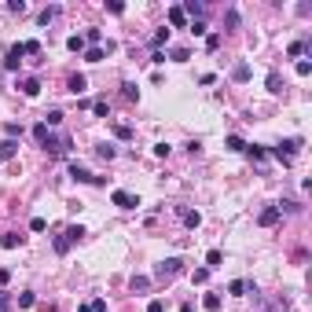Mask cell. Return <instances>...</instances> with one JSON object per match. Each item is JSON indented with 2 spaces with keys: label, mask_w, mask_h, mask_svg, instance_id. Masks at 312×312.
Returning <instances> with one entry per match:
<instances>
[{
  "label": "cell",
  "mask_w": 312,
  "mask_h": 312,
  "mask_svg": "<svg viewBox=\"0 0 312 312\" xmlns=\"http://www.w3.org/2000/svg\"><path fill=\"white\" fill-rule=\"evenodd\" d=\"M110 52H114V44L107 41V44H96V48H85V59H88V63H103Z\"/></svg>",
  "instance_id": "4"
},
{
  "label": "cell",
  "mask_w": 312,
  "mask_h": 312,
  "mask_svg": "<svg viewBox=\"0 0 312 312\" xmlns=\"http://www.w3.org/2000/svg\"><path fill=\"white\" fill-rule=\"evenodd\" d=\"M224 18H228V26H231V30L239 26V11H235V8H228V15H224Z\"/></svg>",
  "instance_id": "45"
},
{
  "label": "cell",
  "mask_w": 312,
  "mask_h": 312,
  "mask_svg": "<svg viewBox=\"0 0 312 312\" xmlns=\"http://www.w3.org/2000/svg\"><path fill=\"white\" fill-rule=\"evenodd\" d=\"M206 279H209V268H195V272H191V283H198V287H202Z\"/></svg>",
  "instance_id": "31"
},
{
  "label": "cell",
  "mask_w": 312,
  "mask_h": 312,
  "mask_svg": "<svg viewBox=\"0 0 312 312\" xmlns=\"http://www.w3.org/2000/svg\"><path fill=\"white\" fill-rule=\"evenodd\" d=\"M264 85H268V92H272V96H279V92H283V77L276 74V70H272V74L264 77Z\"/></svg>",
  "instance_id": "14"
},
{
  "label": "cell",
  "mask_w": 312,
  "mask_h": 312,
  "mask_svg": "<svg viewBox=\"0 0 312 312\" xmlns=\"http://www.w3.org/2000/svg\"><path fill=\"white\" fill-rule=\"evenodd\" d=\"M37 18H41V26H48V22H55V18H59V8H55V4H52V8H44V11H41V15H37Z\"/></svg>",
  "instance_id": "18"
},
{
  "label": "cell",
  "mask_w": 312,
  "mask_h": 312,
  "mask_svg": "<svg viewBox=\"0 0 312 312\" xmlns=\"http://www.w3.org/2000/svg\"><path fill=\"white\" fill-rule=\"evenodd\" d=\"M279 206H264L261 209V217H257V224H261V228H272V224H279Z\"/></svg>",
  "instance_id": "6"
},
{
  "label": "cell",
  "mask_w": 312,
  "mask_h": 312,
  "mask_svg": "<svg viewBox=\"0 0 312 312\" xmlns=\"http://www.w3.org/2000/svg\"><path fill=\"white\" fill-rule=\"evenodd\" d=\"M151 44H155V52L162 48V44H169V30H165V26H162V30H158L155 37H151Z\"/></svg>",
  "instance_id": "21"
},
{
  "label": "cell",
  "mask_w": 312,
  "mask_h": 312,
  "mask_svg": "<svg viewBox=\"0 0 312 312\" xmlns=\"http://www.w3.org/2000/svg\"><path fill=\"white\" fill-rule=\"evenodd\" d=\"M180 11H184V15H191V22H195V18L202 15L206 8H202V4H198V0H188V4H180Z\"/></svg>",
  "instance_id": "13"
},
{
  "label": "cell",
  "mask_w": 312,
  "mask_h": 312,
  "mask_svg": "<svg viewBox=\"0 0 312 312\" xmlns=\"http://www.w3.org/2000/svg\"><path fill=\"white\" fill-rule=\"evenodd\" d=\"M224 147H228V151H246V140H243V136H228Z\"/></svg>",
  "instance_id": "22"
},
{
  "label": "cell",
  "mask_w": 312,
  "mask_h": 312,
  "mask_svg": "<svg viewBox=\"0 0 312 312\" xmlns=\"http://www.w3.org/2000/svg\"><path fill=\"white\" fill-rule=\"evenodd\" d=\"M0 312H11V297L8 294H0Z\"/></svg>",
  "instance_id": "51"
},
{
  "label": "cell",
  "mask_w": 312,
  "mask_h": 312,
  "mask_svg": "<svg viewBox=\"0 0 312 312\" xmlns=\"http://www.w3.org/2000/svg\"><path fill=\"white\" fill-rule=\"evenodd\" d=\"M110 202H114L118 209H136V206H140V202H136V195H129V191H121V188L110 195Z\"/></svg>",
  "instance_id": "5"
},
{
  "label": "cell",
  "mask_w": 312,
  "mask_h": 312,
  "mask_svg": "<svg viewBox=\"0 0 312 312\" xmlns=\"http://www.w3.org/2000/svg\"><path fill=\"white\" fill-rule=\"evenodd\" d=\"M8 11H15V15H22V11H26V0H11V4H8Z\"/></svg>",
  "instance_id": "43"
},
{
  "label": "cell",
  "mask_w": 312,
  "mask_h": 312,
  "mask_svg": "<svg viewBox=\"0 0 312 312\" xmlns=\"http://www.w3.org/2000/svg\"><path fill=\"white\" fill-rule=\"evenodd\" d=\"M147 312H165V301H158V297H155V301H147Z\"/></svg>",
  "instance_id": "47"
},
{
  "label": "cell",
  "mask_w": 312,
  "mask_h": 312,
  "mask_svg": "<svg viewBox=\"0 0 312 312\" xmlns=\"http://www.w3.org/2000/svg\"><path fill=\"white\" fill-rule=\"evenodd\" d=\"M202 305H206V312H217V309H221V294H206Z\"/></svg>",
  "instance_id": "23"
},
{
  "label": "cell",
  "mask_w": 312,
  "mask_h": 312,
  "mask_svg": "<svg viewBox=\"0 0 312 312\" xmlns=\"http://www.w3.org/2000/svg\"><path fill=\"white\" fill-rule=\"evenodd\" d=\"M77 312H92V301H88V305H81V309H77Z\"/></svg>",
  "instance_id": "53"
},
{
  "label": "cell",
  "mask_w": 312,
  "mask_h": 312,
  "mask_svg": "<svg viewBox=\"0 0 312 312\" xmlns=\"http://www.w3.org/2000/svg\"><path fill=\"white\" fill-rule=\"evenodd\" d=\"M129 287H132V294H136V290L143 294V290L151 287V279H147V276H132V279H129Z\"/></svg>",
  "instance_id": "17"
},
{
  "label": "cell",
  "mask_w": 312,
  "mask_h": 312,
  "mask_svg": "<svg viewBox=\"0 0 312 312\" xmlns=\"http://www.w3.org/2000/svg\"><path fill=\"white\" fill-rule=\"evenodd\" d=\"M121 96L125 99H140V92H136V85H121Z\"/></svg>",
  "instance_id": "39"
},
{
  "label": "cell",
  "mask_w": 312,
  "mask_h": 312,
  "mask_svg": "<svg viewBox=\"0 0 312 312\" xmlns=\"http://www.w3.org/2000/svg\"><path fill=\"white\" fill-rule=\"evenodd\" d=\"M305 52H312V41H294V44L287 48V55L297 59V55H305Z\"/></svg>",
  "instance_id": "12"
},
{
  "label": "cell",
  "mask_w": 312,
  "mask_h": 312,
  "mask_svg": "<svg viewBox=\"0 0 312 312\" xmlns=\"http://www.w3.org/2000/svg\"><path fill=\"white\" fill-rule=\"evenodd\" d=\"M33 301H37V297H33V294H30V290H22V294H18V309H30V305H33Z\"/></svg>",
  "instance_id": "36"
},
{
  "label": "cell",
  "mask_w": 312,
  "mask_h": 312,
  "mask_svg": "<svg viewBox=\"0 0 312 312\" xmlns=\"http://www.w3.org/2000/svg\"><path fill=\"white\" fill-rule=\"evenodd\" d=\"M30 228H33V231H44V228H48V221H44V217H33Z\"/></svg>",
  "instance_id": "44"
},
{
  "label": "cell",
  "mask_w": 312,
  "mask_h": 312,
  "mask_svg": "<svg viewBox=\"0 0 312 312\" xmlns=\"http://www.w3.org/2000/svg\"><path fill=\"white\" fill-rule=\"evenodd\" d=\"M85 44H92V48L103 44V33H99V30H85Z\"/></svg>",
  "instance_id": "28"
},
{
  "label": "cell",
  "mask_w": 312,
  "mask_h": 312,
  "mask_svg": "<svg viewBox=\"0 0 312 312\" xmlns=\"http://www.w3.org/2000/svg\"><path fill=\"white\" fill-rule=\"evenodd\" d=\"M18 155V140H0V158H15Z\"/></svg>",
  "instance_id": "16"
},
{
  "label": "cell",
  "mask_w": 312,
  "mask_h": 312,
  "mask_svg": "<svg viewBox=\"0 0 312 312\" xmlns=\"http://www.w3.org/2000/svg\"><path fill=\"white\" fill-rule=\"evenodd\" d=\"M66 48H70V52H85V37H77V33H74V37L66 41Z\"/></svg>",
  "instance_id": "34"
},
{
  "label": "cell",
  "mask_w": 312,
  "mask_h": 312,
  "mask_svg": "<svg viewBox=\"0 0 312 312\" xmlns=\"http://www.w3.org/2000/svg\"><path fill=\"white\" fill-rule=\"evenodd\" d=\"M206 48L217 52V48H221V37H217V33H213V37H206Z\"/></svg>",
  "instance_id": "46"
},
{
  "label": "cell",
  "mask_w": 312,
  "mask_h": 312,
  "mask_svg": "<svg viewBox=\"0 0 312 312\" xmlns=\"http://www.w3.org/2000/svg\"><path fill=\"white\" fill-rule=\"evenodd\" d=\"M66 250H70V239L59 235V239H55V254H66Z\"/></svg>",
  "instance_id": "40"
},
{
  "label": "cell",
  "mask_w": 312,
  "mask_h": 312,
  "mask_svg": "<svg viewBox=\"0 0 312 312\" xmlns=\"http://www.w3.org/2000/svg\"><path fill=\"white\" fill-rule=\"evenodd\" d=\"M180 217H184V224H188V228H198V224H202V217H198L195 209H184Z\"/></svg>",
  "instance_id": "24"
},
{
  "label": "cell",
  "mask_w": 312,
  "mask_h": 312,
  "mask_svg": "<svg viewBox=\"0 0 312 312\" xmlns=\"http://www.w3.org/2000/svg\"><path fill=\"white\" fill-rule=\"evenodd\" d=\"M63 235H66V239H70V246H74L77 239H81V235H85V228H81V224H70V228H66V231H63Z\"/></svg>",
  "instance_id": "19"
},
{
  "label": "cell",
  "mask_w": 312,
  "mask_h": 312,
  "mask_svg": "<svg viewBox=\"0 0 312 312\" xmlns=\"http://www.w3.org/2000/svg\"><path fill=\"white\" fill-rule=\"evenodd\" d=\"M22 48H26V55H41V41H26Z\"/></svg>",
  "instance_id": "37"
},
{
  "label": "cell",
  "mask_w": 312,
  "mask_h": 312,
  "mask_svg": "<svg viewBox=\"0 0 312 312\" xmlns=\"http://www.w3.org/2000/svg\"><path fill=\"white\" fill-rule=\"evenodd\" d=\"M44 118H48V121H44V125H59V121H63V110H48V114H44Z\"/></svg>",
  "instance_id": "42"
},
{
  "label": "cell",
  "mask_w": 312,
  "mask_h": 312,
  "mask_svg": "<svg viewBox=\"0 0 312 312\" xmlns=\"http://www.w3.org/2000/svg\"><path fill=\"white\" fill-rule=\"evenodd\" d=\"M66 88L74 92V96H81V92L88 88V81H85V74H74V77H70V81H66Z\"/></svg>",
  "instance_id": "10"
},
{
  "label": "cell",
  "mask_w": 312,
  "mask_h": 312,
  "mask_svg": "<svg viewBox=\"0 0 312 312\" xmlns=\"http://www.w3.org/2000/svg\"><path fill=\"white\" fill-rule=\"evenodd\" d=\"M114 136H118V140H132V129H129V125H121V121H118V125H114Z\"/></svg>",
  "instance_id": "32"
},
{
  "label": "cell",
  "mask_w": 312,
  "mask_h": 312,
  "mask_svg": "<svg viewBox=\"0 0 312 312\" xmlns=\"http://www.w3.org/2000/svg\"><path fill=\"white\" fill-rule=\"evenodd\" d=\"M188 30H191V33H195V37H202V33H206V22H202V18H195V22H191V26H188Z\"/></svg>",
  "instance_id": "41"
},
{
  "label": "cell",
  "mask_w": 312,
  "mask_h": 312,
  "mask_svg": "<svg viewBox=\"0 0 312 312\" xmlns=\"http://www.w3.org/2000/svg\"><path fill=\"white\" fill-rule=\"evenodd\" d=\"M107 11H114V15H121V11H125V4H121V0H110V4H107Z\"/></svg>",
  "instance_id": "48"
},
{
  "label": "cell",
  "mask_w": 312,
  "mask_h": 312,
  "mask_svg": "<svg viewBox=\"0 0 312 312\" xmlns=\"http://www.w3.org/2000/svg\"><path fill=\"white\" fill-rule=\"evenodd\" d=\"M92 110H96V118H110V107H107V99H96V103H92Z\"/></svg>",
  "instance_id": "29"
},
{
  "label": "cell",
  "mask_w": 312,
  "mask_h": 312,
  "mask_svg": "<svg viewBox=\"0 0 312 312\" xmlns=\"http://www.w3.org/2000/svg\"><path fill=\"white\" fill-rule=\"evenodd\" d=\"M180 268H184V261H180V257H165V261L155 268V276H158V279H173V276H176Z\"/></svg>",
  "instance_id": "2"
},
{
  "label": "cell",
  "mask_w": 312,
  "mask_h": 312,
  "mask_svg": "<svg viewBox=\"0 0 312 312\" xmlns=\"http://www.w3.org/2000/svg\"><path fill=\"white\" fill-rule=\"evenodd\" d=\"M297 147H301V140H287V143H276V147H272V158H279L283 165H294V155H297Z\"/></svg>",
  "instance_id": "1"
},
{
  "label": "cell",
  "mask_w": 312,
  "mask_h": 312,
  "mask_svg": "<svg viewBox=\"0 0 312 312\" xmlns=\"http://www.w3.org/2000/svg\"><path fill=\"white\" fill-rule=\"evenodd\" d=\"M96 155L103 158V162H110V158H114V147H110V143H99V147H96Z\"/></svg>",
  "instance_id": "33"
},
{
  "label": "cell",
  "mask_w": 312,
  "mask_h": 312,
  "mask_svg": "<svg viewBox=\"0 0 312 312\" xmlns=\"http://www.w3.org/2000/svg\"><path fill=\"white\" fill-rule=\"evenodd\" d=\"M169 59H176V63H188L191 52H188V48H173V52H169Z\"/></svg>",
  "instance_id": "35"
},
{
  "label": "cell",
  "mask_w": 312,
  "mask_h": 312,
  "mask_svg": "<svg viewBox=\"0 0 312 312\" xmlns=\"http://www.w3.org/2000/svg\"><path fill=\"white\" fill-rule=\"evenodd\" d=\"M250 74H254L250 63H235V66H231V81H250Z\"/></svg>",
  "instance_id": "9"
},
{
  "label": "cell",
  "mask_w": 312,
  "mask_h": 312,
  "mask_svg": "<svg viewBox=\"0 0 312 312\" xmlns=\"http://www.w3.org/2000/svg\"><path fill=\"white\" fill-rule=\"evenodd\" d=\"M221 261H224V254H221V250H209V254H206V268H217Z\"/></svg>",
  "instance_id": "27"
},
{
  "label": "cell",
  "mask_w": 312,
  "mask_h": 312,
  "mask_svg": "<svg viewBox=\"0 0 312 312\" xmlns=\"http://www.w3.org/2000/svg\"><path fill=\"white\" fill-rule=\"evenodd\" d=\"M228 290H231V294H246V290H257V287H254V283H246V279H235Z\"/></svg>",
  "instance_id": "20"
},
{
  "label": "cell",
  "mask_w": 312,
  "mask_h": 312,
  "mask_svg": "<svg viewBox=\"0 0 312 312\" xmlns=\"http://www.w3.org/2000/svg\"><path fill=\"white\" fill-rule=\"evenodd\" d=\"M0 246H4V250L22 246V235H15V231H4V235H0Z\"/></svg>",
  "instance_id": "11"
},
{
  "label": "cell",
  "mask_w": 312,
  "mask_h": 312,
  "mask_svg": "<svg viewBox=\"0 0 312 312\" xmlns=\"http://www.w3.org/2000/svg\"><path fill=\"white\" fill-rule=\"evenodd\" d=\"M4 132H8V140H18V136H22V125H18V121H8V125H4Z\"/></svg>",
  "instance_id": "30"
},
{
  "label": "cell",
  "mask_w": 312,
  "mask_h": 312,
  "mask_svg": "<svg viewBox=\"0 0 312 312\" xmlns=\"http://www.w3.org/2000/svg\"><path fill=\"white\" fill-rule=\"evenodd\" d=\"M297 74H301V77L312 74V63H309V59H297Z\"/></svg>",
  "instance_id": "38"
},
{
  "label": "cell",
  "mask_w": 312,
  "mask_h": 312,
  "mask_svg": "<svg viewBox=\"0 0 312 312\" xmlns=\"http://www.w3.org/2000/svg\"><path fill=\"white\" fill-rule=\"evenodd\" d=\"M70 176H74L77 184H96V176H92V173L85 169L81 162H70Z\"/></svg>",
  "instance_id": "7"
},
{
  "label": "cell",
  "mask_w": 312,
  "mask_h": 312,
  "mask_svg": "<svg viewBox=\"0 0 312 312\" xmlns=\"http://www.w3.org/2000/svg\"><path fill=\"white\" fill-rule=\"evenodd\" d=\"M155 155L158 158H169V143H155Z\"/></svg>",
  "instance_id": "49"
},
{
  "label": "cell",
  "mask_w": 312,
  "mask_h": 312,
  "mask_svg": "<svg viewBox=\"0 0 312 312\" xmlns=\"http://www.w3.org/2000/svg\"><path fill=\"white\" fill-rule=\"evenodd\" d=\"M22 55H26L22 44H11L8 55H4V70H18V66H22Z\"/></svg>",
  "instance_id": "3"
},
{
  "label": "cell",
  "mask_w": 312,
  "mask_h": 312,
  "mask_svg": "<svg viewBox=\"0 0 312 312\" xmlns=\"http://www.w3.org/2000/svg\"><path fill=\"white\" fill-rule=\"evenodd\" d=\"M8 283H11V272H8V268H0V287H8Z\"/></svg>",
  "instance_id": "52"
},
{
  "label": "cell",
  "mask_w": 312,
  "mask_h": 312,
  "mask_svg": "<svg viewBox=\"0 0 312 312\" xmlns=\"http://www.w3.org/2000/svg\"><path fill=\"white\" fill-rule=\"evenodd\" d=\"M18 88H22V96H30V99H33L37 92H41V81H37V77H26V81L18 85Z\"/></svg>",
  "instance_id": "15"
},
{
  "label": "cell",
  "mask_w": 312,
  "mask_h": 312,
  "mask_svg": "<svg viewBox=\"0 0 312 312\" xmlns=\"http://www.w3.org/2000/svg\"><path fill=\"white\" fill-rule=\"evenodd\" d=\"M165 18H169V26H173V30H184V26H188V15L180 11V4H173V8H169V15H165Z\"/></svg>",
  "instance_id": "8"
},
{
  "label": "cell",
  "mask_w": 312,
  "mask_h": 312,
  "mask_svg": "<svg viewBox=\"0 0 312 312\" xmlns=\"http://www.w3.org/2000/svg\"><path fill=\"white\" fill-rule=\"evenodd\" d=\"M246 155L254 158V162H264V158H268V151H264V147H257V143H254V147L246 143Z\"/></svg>",
  "instance_id": "25"
},
{
  "label": "cell",
  "mask_w": 312,
  "mask_h": 312,
  "mask_svg": "<svg viewBox=\"0 0 312 312\" xmlns=\"http://www.w3.org/2000/svg\"><path fill=\"white\" fill-rule=\"evenodd\" d=\"M33 140H37V143H44V140H48V125H44V121H37V125H33Z\"/></svg>",
  "instance_id": "26"
},
{
  "label": "cell",
  "mask_w": 312,
  "mask_h": 312,
  "mask_svg": "<svg viewBox=\"0 0 312 312\" xmlns=\"http://www.w3.org/2000/svg\"><path fill=\"white\" fill-rule=\"evenodd\" d=\"M92 312H110V309H107V301H103V297H96V301H92Z\"/></svg>",
  "instance_id": "50"
}]
</instances>
